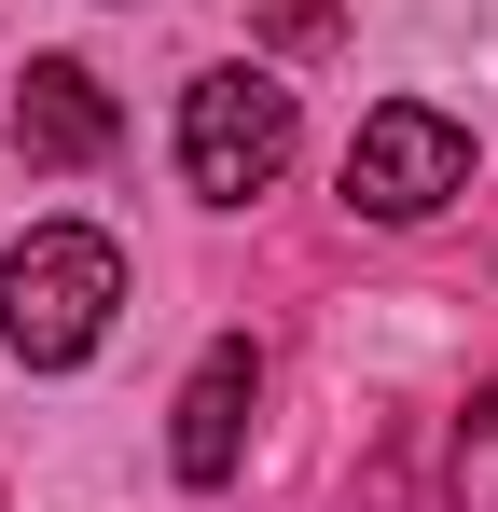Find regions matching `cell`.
<instances>
[{"instance_id":"obj_1","label":"cell","mask_w":498,"mask_h":512,"mask_svg":"<svg viewBox=\"0 0 498 512\" xmlns=\"http://www.w3.org/2000/svg\"><path fill=\"white\" fill-rule=\"evenodd\" d=\"M111 305H125V250H111L97 222H42L28 250L0 263V346H14L28 374H70V360H97Z\"/></svg>"},{"instance_id":"obj_2","label":"cell","mask_w":498,"mask_h":512,"mask_svg":"<svg viewBox=\"0 0 498 512\" xmlns=\"http://www.w3.org/2000/svg\"><path fill=\"white\" fill-rule=\"evenodd\" d=\"M291 167V84L249 56V70H194L180 97V180L208 194V208H249V194H277Z\"/></svg>"},{"instance_id":"obj_3","label":"cell","mask_w":498,"mask_h":512,"mask_svg":"<svg viewBox=\"0 0 498 512\" xmlns=\"http://www.w3.org/2000/svg\"><path fill=\"white\" fill-rule=\"evenodd\" d=\"M443 194H471V139H457L429 97L360 111V139H346V208H360V222H429Z\"/></svg>"},{"instance_id":"obj_4","label":"cell","mask_w":498,"mask_h":512,"mask_svg":"<svg viewBox=\"0 0 498 512\" xmlns=\"http://www.w3.org/2000/svg\"><path fill=\"white\" fill-rule=\"evenodd\" d=\"M249 402H263V346H249V333H222L208 360H194V388H180L166 471H180V485H222V471H236V443H249Z\"/></svg>"},{"instance_id":"obj_5","label":"cell","mask_w":498,"mask_h":512,"mask_svg":"<svg viewBox=\"0 0 498 512\" xmlns=\"http://www.w3.org/2000/svg\"><path fill=\"white\" fill-rule=\"evenodd\" d=\"M14 153H28V167H97V153H111V84H97L83 56H28V84H14Z\"/></svg>"},{"instance_id":"obj_6","label":"cell","mask_w":498,"mask_h":512,"mask_svg":"<svg viewBox=\"0 0 498 512\" xmlns=\"http://www.w3.org/2000/svg\"><path fill=\"white\" fill-rule=\"evenodd\" d=\"M443 485H457V512H498V388L457 416V443H443Z\"/></svg>"}]
</instances>
